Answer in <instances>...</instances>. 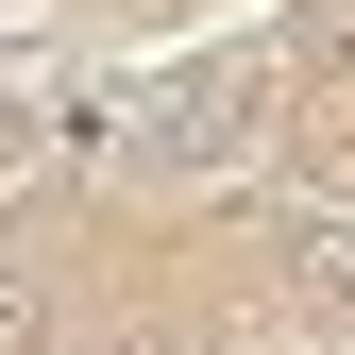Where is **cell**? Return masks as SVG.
Listing matches in <instances>:
<instances>
[{
    "label": "cell",
    "mask_w": 355,
    "mask_h": 355,
    "mask_svg": "<svg viewBox=\"0 0 355 355\" xmlns=\"http://www.w3.org/2000/svg\"><path fill=\"white\" fill-rule=\"evenodd\" d=\"M271 102H288V51L271 34H220V51H169L136 85V169H169V187H220V169H254L271 153Z\"/></svg>",
    "instance_id": "cell-1"
},
{
    "label": "cell",
    "mask_w": 355,
    "mask_h": 355,
    "mask_svg": "<svg viewBox=\"0 0 355 355\" xmlns=\"http://www.w3.org/2000/svg\"><path fill=\"white\" fill-rule=\"evenodd\" d=\"M288 271L322 288V304H355V220H288Z\"/></svg>",
    "instance_id": "cell-2"
}]
</instances>
